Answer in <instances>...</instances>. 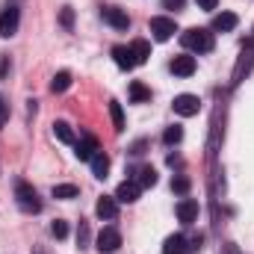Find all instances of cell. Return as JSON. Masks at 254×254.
<instances>
[{"instance_id":"19","label":"cell","mask_w":254,"mask_h":254,"mask_svg":"<svg viewBox=\"0 0 254 254\" xmlns=\"http://www.w3.org/2000/svg\"><path fill=\"white\" fill-rule=\"evenodd\" d=\"M68 86H71V71H57L54 80H51V92L54 95H63Z\"/></svg>"},{"instance_id":"29","label":"cell","mask_w":254,"mask_h":254,"mask_svg":"<svg viewBox=\"0 0 254 254\" xmlns=\"http://www.w3.org/2000/svg\"><path fill=\"white\" fill-rule=\"evenodd\" d=\"M184 6H187V0H163V9H172V12H178Z\"/></svg>"},{"instance_id":"4","label":"cell","mask_w":254,"mask_h":254,"mask_svg":"<svg viewBox=\"0 0 254 254\" xmlns=\"http://www.w3.org/2000/svg\"><path fill=\"white\" fill-rule=\"evenodd\" d=\"M195 246H201V243L192 240V246H190V240L184 234H172L163 243V254H195Z\"/></svg>"},{"instance_id":"6","label":"cell","mask_w":254,"mask_h":254,"mask_svg":"<svg viewBox=\"0 0 254 254\" xmlns=\"http://www.w3.org/2000/svg\"><path fill=\"white\" fill-rule=\"evenodd\" d=\"M175 33H178V24H175V18H166V15H160V18H151V36H154L157 42H169Z\"/></svg>"},{"instance_id":"31","label":"cell","mask_w":254,"mask_h":254,"mask_svg":"<svg viewBox=\"0 0 254 254\" xmlns=\"http://www.w3.org/2000/svg\"><path fill=\"white\" fill-rule=\"evenodd\" d=\"M195 3H198V9H204V12H213L219 0H195Z\"/></svg>"},{"instance_id":"30","label":"cell","mask_w":254,"mask_h":254,"mask_svg":"<svg viewBox=\"0 0 254 254\" xmlns=\"http://www.w3.org/2000/svg\"><path fill=\"white\" fill-rule=\"evenodd\" d=\"M6 119H9V104H6L3 95H0V127L6 125Z\"/></svg>"},{"instance_id":"9","label":"cell","mask_w":254,"mask_h":254,"mask_svg":"<svg viewBox=\"0 0 254 254\" xmlns=\"http://www.w3.org/2000/svg\"><path fill=\"white\" fill-rule=\"evenodd\" d=\"M95 213H98V219H116L119 216V201L116 198H110V195H101L98 198V207H95Z\"/></svg>"},{"instance_id":"28","label":"cell","mask_w":254,"mask_h":254,"mask_svg":"<svg viewBox=\"0 0 254 254\" xmlns=\"http://www.w3.org/2000/svg\"><path fill=\"white\" fill-rule=\"evenodd\" d=\"M60 24H63L65 30L74 27V9H71V6H63V9H60Z\"/></svg>"},{"instance_id":"1","label":"cell","mask_w":254,"mask_h":254,"mask_svg":"<svg viewBox=\"0 0 254 254\" xmlns=\"http://www.w3.org/2000/svg\"><path fill=\"white\" fill-rule=\"evenodd\" d=\"M181 42H184V48H187V51H195V54H210V51L216 48L213 33H210V30H204V27H190V30H184Z\"/></svg>"},{"instance_id":"25","label":"cell","mask_w":254,"mask_h":254,"mask_svg":"<svg viewBox=\"0 0 254 254\" xmlns=\"http://www.w3.org/2000/svg\"><path fill=\"white\" fill-rule=\"evenodd\" d=\"M172 190L178 192V195H187V192H190V178H184V175L172 178Z\"/></svg>"},{"instance_id":"3","label":"cell","mask_w":254,"mask_h":254,"mask_svg":"<svg viewBox=\"0 0 254 254\" xmlns=\"http://www.w3.org/2000/svg\"><path fill=\"white\" fill-rule=\"evenodd\" d=\"M18 24H21V9L15 3H6L3 12H0V36L3 39H12L18 33Z\"/></svg>"},{"instance_id":"21","label":"cell","mask_w":254,"mask_h":254,"mask_svg":"<svg viewBox=\"0 0 254 254\" xmlns=\"http://www.w3.org/2000/svg\"><path fill=\"white\" fill-rule=\"evenodd\" d=\"M110 116H113V127H116V133H122V130H125V110H122L119 101H110Z\"/></svg>"},{"instance_id":"23","label":"cell","mask_w":254,"mask_h":254,"mask_svg":"<svg viewBox=\"0 0 254 254\" xmlns=\"http://www.w3.org/2000/svg\"><path fill=\"white\" fill-rule=\"evenodd\" d=\"M80 190L74 187V184H60V187H54V198H60V201H71V198H77Z\"/></svg>"},{"instance_id":"14","label":"cell","mask_w":254,"mask_h":254,"mask_svg":"<svg viewBox=\"0 0 254 254\" xmlns=\"http://www.w3.org/2000/svg\"><path fill=\"white\" fill-rule=\"evenodd\" d=\"M104 21L110 24V27H116V30H127L130 27V18H127V12H122V9H104Z\"/></svg>"},{"instance_id":"24","label":"cell","mask_w":254,"mask_h":254,"mask_svg":"<svg viewBox=\"0 0 254 254\" xmlns=\"http://www.w3.org/2000/svg\"><path fill=\"white\" fill-rule=\"evenodd\" d=\"M181 139H184V127H178V125L166 127V133H163V142L166 145H178Z\"/></svg>"},{"instance_id":"15","label":"cell","mask_w":254,"mask_h":254,"mask_svg":"<svg viewBox=\"0 0 254 254\" xmlns=\"http://www.w3.org/2000/svg\"><path fill=\"white\" fill-rule=\"evenodd\" d=\"M89 163H92V175H95L98 181H104V178L110 175V157H107L104 151H98V154H95Z\"/></svg>"},{"instance_id":"20","label":"cell","mask_w":254,"mask_h":254,"mask_svg":"<svg viewBox=\"0 0 254 254\" xmlns=\"http://www.w3.org/2000/svg\"><path fill=\"white\" fill-rule=\"evenodd\" d=\"M54 136L65 145H74V130H71L68 122H54Z\"/></svg>"},{"instance_id":"18","label":"cell","mask_w":254,"mask_h":254,"mask_svg":"<svg viewBox=\"0 0 254 254\" xmlns=\"http://www.w3.org/2000/svg\"><path fill=\"white\" fill-rule=\"evenodd\" d=\"M130 101H133V104H145V101H151V89H148L145 83L133 80V83H130Z\"/></svg>"},{"instance_id":"5","label":"cell","mask_w":254,"mask_h":254,"mask_svg":"<svg viewBox=\"0 0 254 254\" xmlns=\"http://www.w3.org/2000/svg\"><path fill=\"white\" fill-rule=\"evenodd\" d=\"M95 249L101 254H113L122 249V234L116 231V228H104L101 234H98V240H95Z\"/></svg>"},{"instance_id":"12","label":"cell","mask_w":254,"mask_h":254,"mask_svg":"<svg viewBox=\"0 0 254 254\" xmlns=\"http://www.w3.org/2000/svg\"><path fill=\"white\" fill-rule=\"evenodd\" d=\"M178 219H181L184 225H192V222L198 219V201H195V198H184V201L178 204Z\"/></svg>"},{"instance_id":"8","label":"cell","mask_w":254,"mask_h":254,"mask_svg":"<svg viewBox=\"0 0 254 254\" xmlns=\"http://www.w3.org/2000/svg\"><path fill=\"white\" fill-rule=\"evenodd\" d=\"M172 74L175 77H192L195 74V57H190V54H181V57H175L172 60Z\"/></svg>"},{"instance_id":"27","label":"cell","mask_w":254,"mask_h":254,"mask_svg":"<svg viewBox=\"0 0 254 254\" xmlns=\"http://www.w3.org/2000/svg\"><path fill=\"white\" fill-rule=\"evenodd\" d=\"M51 234H54L57 240H65V237H68V222H63V219L51 222Z\"/></svg>"},{"instance_id":"34","label":"cell","mask_w":254,"mask_h":254,"mask_svg":"<svg viewBox=\"0 0 254 254\" xmlns=\"http://www.w3.org/2000/svg\"><path fill=\"white\" fill-rule=\"evenodd\" d=\"M252 45H254V36H252Z\"/></svg>"},{"instance_id":"13","label":"cell","mask_w":254,"mask_h":254,"mask_svg":"<svg viewBox=\"0 0 254 254\" xmlns=\"http://www.w3.org/2000/svg\"><path fill=\"white\" fill-rule=\"evenodd\" d=\"M98 151H101V148H98V139H95V136H86L83 142H77V151H74V154H77V160L89 163Z\"/></svg>"},{"instance_id":"32","label":"cell","mask_w":254,"mask_h":254,"mask_svg":"<svg viewBox=\"0 0 254 254\" xmlns=\"http://www.w3.org/2000/svg\"><path fill=\"white\" fill-rule=\"evenodd\" d=\"M6 68H9V57L0 60V77H6Z\"/></svg>"},{"instance_id":"17","label":"cell","mask_w":254,"mask_h":254,"mask_svg":"<svg viewBox=\"0 0 254 254\" xmlns=\"http://www.w3.org/2000/svg\"><path fill=\"white\" fill-rule=\"evenodd\" d=\"M130 54H133V63L136 65L148 63V57H151V45H148L145 39H136V42H130Z\"/></svg>"},{"instance_id":"7","label":"cell","mask_w":254,"mask_h":254,"mask_svg":"<svg viewBox=\"0 0 254 254\" xmlns=\"http://www.w3.org/2000/svg\"><path fill=\"white\" fill-rule=\"evenodd\" d=\"M172 107H175V113H178V116L190 119V116H198V110H201V101H198V95H178Z\"/></svg>"},{"instance_id":"11","label":"cell","mask_w":254,"mask_h":254,"mask_svg":"<svg viewBox=\"0 0 254 254\" xmlns=\"http://www.w3.org/2000/svg\"><path fill=\"white\" fill-rule=\"evenodd\" d=\"M237 24H240V18L234 15V12H222V15H216L213 18V33H231V30H237Z\"/></svg>"},{"instance_id":"2","label":"cell","mask_w":254,"mask_h":254,"mask_svg":"<svg viewBox=\"0 0 254 254\" xmlns=\"http://www.w3.org/2000/svg\"><path fill=\"white\" fill-rule=\"evenodd\" d=\"M15 201H18V207H21L24 213H39V210H42L39 195H36V190H33L27 181H18V184H15Z\"/></svg>"},{"instance_id":"10","label":"cell","mask_w":254,"mask_h":254,"mask_svg":"<svg viewBox=\"0 0 254 254\" xmlns=\"http://www.w3.org/2000/svg\"><path fill=\"white\" fill-rule=\"evenodd\" d=\"M139 192H142V187H139L136 181H125V184L116 190V201H122V204H133V201H139Z\"/></svg>"},{"instance_id":"26","label":"cell","mask_w":254,"mask_h":254,"mask_svg":"<svg viewBox=\"0 0 254 254\" xmlns=\"http://www.w3.org/2000/svg\"><path fill=\"white\" fill-rule=\"evenodd\" d=\"M77 246L80 249L89 246V222H83V219H80V228H77Z\"/></svg>"},{"instance_id":"33","label":"cell","mask_w":254,"mask_h":254,"mask_svg":"<svg viewBox=\"0 0 254 254\" xmlns=\"http://www.w3.org/2000/svg\"><path fill=\"white\" fill-rule=\"evenodd\" d=\"M36 254H45V252H36Z\"/></svg>"},{"instance_id":"16","label":"cell","mask_w":254,"mask_h":254,"mask_svg":"<svg viewBox=\"0 0 254 254\" xmlns=\"http://www.w3.org/2000/svg\"><path fill=\"white\" fill-rule=\"evenodd\" d=\"M113 60H116V65H119L122 71L136 68V63H133V54H130V48H125V45H116V48H113Z\"/></svg>"},{"instance_id":"22","label":"cell","mask_w":254,"mask_h":254,"mask_svg":"<svg viewBox=\"0 0 254 254\" xmlns=\"http://www.w3.org/2000/svg\"><path fill=\"white\" fill-rule=\"evenodd\" d=\"M136 175H139V178H136L139 187H154V184H157V172H154V166H142Z\"/></svg>"}]
</instances>
